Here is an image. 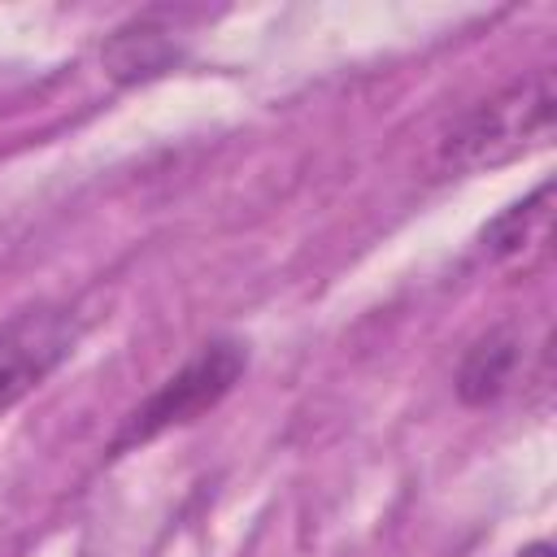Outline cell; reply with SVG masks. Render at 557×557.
I'll use <instances>...</instances> for the list:
<instances>
[{
	"instance_id": "6da1fadb",
	"label": "cell",
	"mask_w": 557,
	"mask_h": 557,
	"mask_svg": "<svg viewBox=\"0 0 557 557\" xmlns=\"http://www.w3.org/2000/svg\"><path fill=\"white\" fill-rule=\"evenodd\" d=\"M553 70H531L518 83L500 87L496 96L479 100L470 113L453 122V131L440 139V170L444 174H479L509 161H522L553 139Z\"/></svg>"
},
{
	"instance_id": "7a4b0ae2",
	"label": "cell",
	"mask_w": 557,
	"mask_h": 557,
	"mask_svg": "<svg viewBox=\"0 0 557 557\" xmlns=\"http://www.w3.org/2000/svg\"><path fill=\"white\" fill-rule=\"evenodd\" d=\"M244 366H248V357H244V348H239L235 339H213V344H205L191 361H183V366L126 418V426H122L117 440H113V453H126V448H135V444L157 440V435L170 431V426H183V422L200 418L205 409H213V405L235 387V379L244 374Z\"/></svg>"
},
{
	"instance_id": "3957f363",
	"label": "cell",
	"mask_w": 557,
	"mask_h": 557,
	"mask_svg": "<svg viewBox=\"0 0 557 557\" xmlns=\"http://www.w3.org/2000/svg\"><path fill=\"white\" fill-rule=\"evenodd\" d=\"M78 344V322L70 309L39 305L22 309L0 326V418L26 400Z\"/></svg>"
},
{
	"instance_id": "277c9868",
	"label": "cell",
	"mask_w": 557,
	"mask_h": 557,
	"mask_svg": "<svg viewBox=\"0 0 557 557\" xmlns=\"http://www.w3.org/2000/svg\"><path fill=\"white\" fill-rule=\"evenodd\" d=\"M104 70L117 78V83H139V78H152L161 70H170L178 61V48L170 39L165 26L157 22H131L122 30L109 35L104 44Z\"/></svg>"
},
{
	"instance_id": "5b68a950",
	"label": "cell",
	"mask_w": 557,
	"mask_h": 557,
	"mask_svg": "<svg viewBox=\"0 0 557 557\" xmlns=\"http://www.w3.org/2000/svg\"><path fill=\"white\" fill-rule=\"evenodd\" d=\"M513 366H518V339L513 331L496 326L487 331L483 339L470 344V352L461 357V370H457V396L466 405H487L505 392V383L513 379Z\"/></svg>"
},
{
	"instance_id": "8992f818",
	"label": "cell",
	"mask_w": 557,
	"mask_h": 557,
	"mask_svg": "<svg viewBox=\"0 0 557 557\" xmlns=\"http://www.w3.org/2000/svg\"><path fill=\"white\" fill-rule=\"evenodd\" d=\"M548 196H553V187H548V183H540L527 200H518V205L500 209V213L483 226V248H487L492 257L522 252V248H527V244L548 226Z\"/></svg>"
},
{
	"instance_id": "52a82bcc",
	"label": "cell",
	"mask_w": 557,
	"mask_h": 557,
	"mask_svg": "<svg viewBox=\"0 0 557 557\" xmlns=\"http://www.w3.org/2000/svg\"><path fill=\"white\" fill-rule=\"evenodd\" d=\"M518 557H557V553H553V544H548V540H535V544H527Z\"/></svg>"
}]
</instances>
